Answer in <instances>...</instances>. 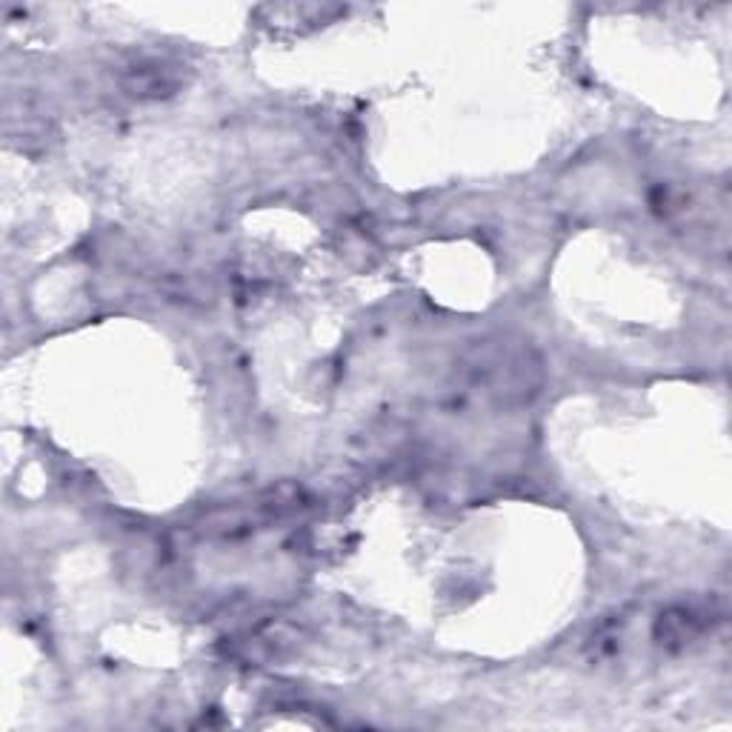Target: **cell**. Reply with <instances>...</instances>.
I'll use <instances>...</instances> for the list:
<instances>
[{
	"label": "cell",
	"instance_id": "3",
	"mask_svg": "<svg viewBox=\"0 0 732 732\" xmlns=\"http://www.w3.org/2000/svg\"><path fill=\"white\" fill-rule=\"evenodd\" d=\"M181 80L174 78V69L164 64H140L126 72V92L135 98H160L169 94Z\"/></svg>",
	"mask_w": 732,
	"mask_h": 732
},
{
	"label": "cell",
	"instance_id": "1",
	"mask_svg": "<svg viewBox=\"0 0 732 732\" xmlns=\"http://www.w3.org/2000/svg\"><path fill=\"white\" fill-rule=\"evenodd\" d=\"M461 375L493 404H527L541 386V361L523 344L486 341L461 363Z\"/></svg>",
	"mask_w": 732,
	"mask_h": 732
},
{
	"label": "cell",
	"instance_id": "2",
	"mask_svg": "<svg viewBox=\"0 0 732 732\" xmlns=\"http://www.w3.org/2000/svg\"><path fill=\"white\" fill-rule=\"evenodd\" d=\"M707 612L696 607H675L667 616H661L655 635L661 644H689L696 641L703 630H707Z\"/></svg>",
	"mask_w": 732,
	"mask_h": 732
}]
</instances>
